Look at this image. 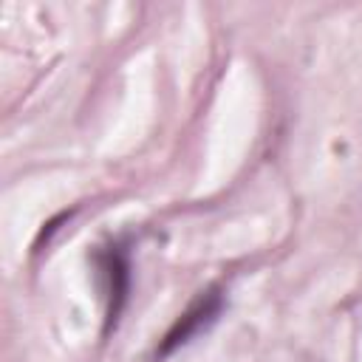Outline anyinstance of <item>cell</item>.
<instances>
[{"mask_svg": "<svg viewBox=\"0 0 362 362\" xmlns=\"http://www.w3.org/2000/svg\"><path fill=\"white\" fill-rule=\"evenodd\" d=\"M221 308H223V294H221L218 286L201 291V294L189 303V308H187V311L170 325V331L161 337V342H158V348H156V359L170 356L175 348L187 345L195 334H201L206 325H212L215 317L221 314Z\"/></svg>", "mask_w": 362, "mask_h": 362, "instance_id": "obj_1", "label": "cell"}, {"mask_svg": "<svg viewBox=\"0 0 362 362\" xmlns=\"http://www.w3.org/2000/svg\"><path fill=\"white\" fill-rule=\"evenodd\" d=\"M99 263H102V272H105V280H107V325H116L124 303H127V291H130V260H127V252L124 246L113 243L107 246L102 255H99Z\"/></svg>", "mask_w": 362, "mask_h": 362, "instance_id": "obj_2", "label": "cell"}]
</instances>
